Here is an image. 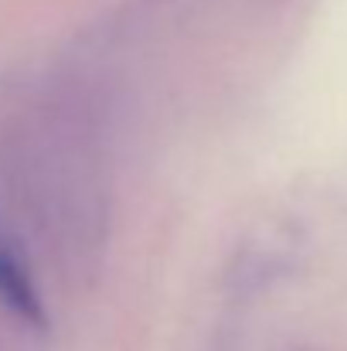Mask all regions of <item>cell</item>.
I'll list each match as a JSON object with an SVG mask.
<instances>
[{
	"label": "cell",
	"instance_id": "cell-1",
	"mask_svg": "<svg viewBox=\"0 0 347 351\" xmlns=\"http://www.w3.org/2000/svg\"><path fill=\"white\" fill-rule=\"evenodd\" d=\"M0 191L51 256L58 226V171L34 106H0Z\"/></svg>",
	"mask_w": 347,
	"mask_h": 351
},
{
	"label": "cell",
	"instance_id": "cell-2",
	"mask_svg": "<svg viewBox=\"0 0 347 351\" xmlns=\"http://www.w3.org/2000/svg\"><path fill=\"white\" fill-rule=\"evenodd\" d=\"M0 304L24 328H31L38 335L48 331V307L31 280V269L24 266L21 252L7 239H0Z\"/></svg>",
	"mask_w": 347,
	"mask_h": 351
},
{
	"label": "cell",
	"instance_id": "cell-3",
	"mask_svg": "<svg viewBox=\"0 0 347 351\" xmlns=\"http://www.w3.org/2000/svg\"><path fill=\"white\" fill-rule=\"evenodd\" d=\"M269 3H283V0H269Z\"/></svg>",
	"mask_w": 347,
	"mask_h": 351
}]
</instances>
